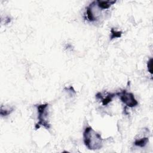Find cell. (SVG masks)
Returning a JSON list of instances; mask_svg holds the SVG:
<instances>
[{"label": "cell", "instance_id": "obj_1", "mask_svg": "<svg viewBox=\"0 0 153 153\" xmlns=\"http://www.w3.org/2000/svg\"><path fill=\"white\" fill-rule=\"evenodd\" d=\"M83 140L85 146L90 150L101 149L103 139L100 134L97 133L91 127H87L83 132Z\"/></svg>", "mask_w": 153, "mask_h": 153}, {"label": "cell", "instance_id": "obj_2", "mask_svg": "<svg viewBox=\"0 0 153 153\" xmlns=\"http://www.w3.org/2000/svg\"><path fill=\"white\" fill-rule=\"evenodd\" d=\"M48 103L36 105L38 111V121L35 124V129H38L41 126H43L47 130L50 128V124L47 120L48 115Z\"/></svg>", "mask_w": 153, "mask_h": 153}, {"label": "cell", "instance_id": "obj_3", "mask_svg": "<svg viewBox=\"0 0 153 153\" xmlns=\"http://www.w3.org/2000/svg\"><path fill=\"white\" fill-rule=\"evenodd\" d=\"M122 102L129 108H133L138 105V102L135 99L134 94L131 93H128L127 90H124L120 92L116 93Z\"/></svg>", "mask_w": 153, "mask_h": 153}, {"label": "cell", "instance_id": "obj_4", "mask_svg": "<svg viewBox=\"0 0 153 153\" xmlns=\"http://www.w3.org/2000/svg\"><path fill=\"white\" fill-rule=\"evenodd\" d=\"M100 10H101L98 7L96 11H94L93 2H92L86 7V10H85L86 19L88 21L91 22L96 21L99 18V11H100Z\"/></svg>", "mask_w": 153, "mask_h": 153}, {"label": "cell", "instance_id": "obj_5", "mask_svg": "<svg viewBox=\"0 0 153 153\" xmlns=\"http://www.w3.org/2000/svg\"><path fill=\"white\" fill-rule=\"evenodd\" d=\"M116 96V93H106V94H103L100 92H98L96 94V97L97 99H100L103 106L108 105L111 102H112L113 98Z\"/></svg>", "mask_w": 153, "mask_h": 153}, {"label": "cell", "instance_id": "obj_6", "mask_svg": "<svg viewBox=\"0 0 153 153\" xmlns=\"http://www.w3.org/2000/svg\"><path fill=\"white\" fill-rule=\"evenodd\" d=\"M116 2L115 1H96L97 7L101 10H106L110 8V7Z\"/></svg>", "mask_w": 153, "mask_h": 153}, {"label": "cell", "instance_id": "obj_7", "mask_svg": "<svg viewBox=\"0 0 153 153\" xmlns=\"http://www.w3.org/2000/svg\"><path fill=\"white\" fill-rule=\"evenodd\" d=\"M148 142H149V138L148 137H145L140 139H136L134 142V145L136 146L143 148L146 146V145Z\"/></svg>", "mask_w": 153, "mask_h": 153}, {"label": "cell", "instance_id": "obj_8", "mask_svg": "<svg viewBox=\"0 0 153 153\" xmlns=\"http://www.w3.org/2000/svg\"><path fill=\"white\" fill-rule=\"evenodd\" d=\"M111 36H110V39L112 40L114 38H120L122 35L123 32L121 31H117L114 29V28H111Z\"/></svg>", "mask_w": 153, "mask_h": 153}, {"label": "cell", "instance_id": "obj_9", "mask_svg": "<svg viewBox=\"0 0 153 153\" xmlns=\"http://www.w3.org/2000/svg\"><path fill=\"white\" fill-rule=\"evenodd\" d=\"M13 111H14V109L13 108L4 109L2 106H1V110H0V114H1V116H7V115H10Z\"/></svg>", "mask_w": 153, "mask_h": 153}, {"label": "cell", "instance_id": "obj_10", "mask_svg": "<svg viewBox=\"0 0 153 153\" xmlns=\"http://www.w3.org/2000/svg\"><path fill=\"white\" fill-rule=\"evenodd\" d=\"M152 58H151L147 63V68L149 72V73L152 75Z\"/></svg>", "mask_w": 153, "mask_h": 153}]
</instances>
